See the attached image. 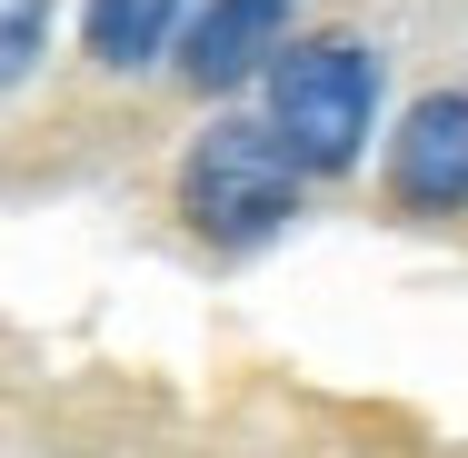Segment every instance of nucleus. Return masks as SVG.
<instances>
[{"label":"nucleus","instance_id":"nucleus-1","mask_svg":"<svg viewBox=\"0 0 468 458\" xmlns=\"http://www.w3.org/2000/svg\"><path fill=\"white\" fill-rule=\"evenodd\" d=\"M378 120V50L359 40H299L270 60V140L289 150L299 180H329L369 150Z\"/></svg>","mask_w":468,"mask_h":458},{"label":"nucleus","instance_id":"nucleus-2","mask_svg":"<svg viewBox=\"0 0 468 458\" xmlns=\"http://www.w3.org/2000/svg\"><path fill=\"white\" fill-rule=\"evenodd\" d=\"M180 219L219 250H260L270 229L299 219V170L260 120H209L180 160Z\"/></svg>","mask_w":468,"mask_h":458},{"label":"nucleus","instance_id":"nucleus-3","mask_svg":"<svg viewBox=\"0 0 468 458\" xmlns=\"http://www.w3.org/2000/svg\"><path fill=\"white\" fill-rule=\"evenodd\" d=\"M388 189H399V209H419V219H459L468 209V91H429L399 120Z\"/></svg>","mask_w":468,"mask_h":458},{"label":"nucleus","instance_id":"nucleus-4","mask_svg":"<svg viewBox=\"0 0 468 458\" xmlns=\"http://www.w3.org/2000/svg\"><path fill=\"white\" fill-rule=\"evenodd\" d=\"M289 40V0H209L180 30V80L189 91H239L280 60Z\"/></svg>","mask_w":468,"mask_h":458},{"label":"nucleus","instance_id":"nucleus-5","mask_svg":"<svg viewBox=\"0 0 468 458\" xmlns=\"http://www.w3.org/2000/svg\"><path fill=\"white\" fill-rule=\"evenodd\" d=\"M170 30H180V0H90L80 10V40H90L100 70H150L160 50H170Z\"/></svg>","mask_w":468,"mask_h":458},{"label":"nucleus","instance_id":"nucleus-6","mask_svg":"<svg viewBox=\"0 0 468 458\" xmlns=\"http://www.w3.org/2000/svg\"><path fill=\"white\" fill-rule=\"evenodd\" d=\"M40 40H50V0H0V91H20V80H30Z\"/></svg>","mask_w":468,"mask_h":458}]
</instances>
